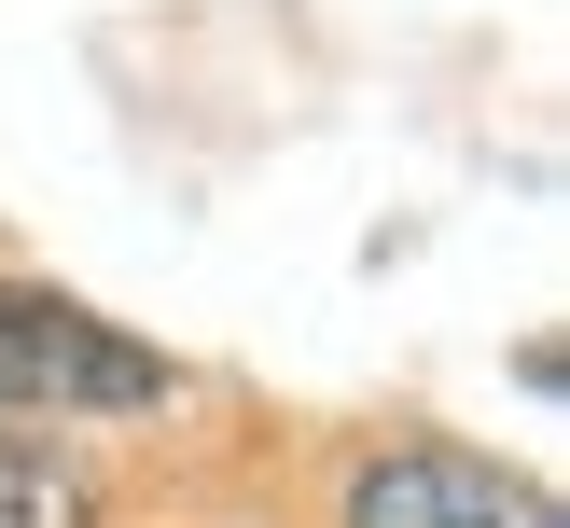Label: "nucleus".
Masks as SVG:
<instances>
[{"label":"nucleus","instance_id":"obj_1","mask_svg":"<svg viewBox=\"0 0 570 528\" xmlns=\"http://www.w3.org/2000/svg\"><path fill=\"white\" fill-rule=\"evenodd\" d=\"M167 404V361L139 333H111L98 306L0 278V417H139Z\"/></svg>","mask_w":570,"mask_h":528},{"label":"nucleus","instance_id":"obj_2","mask_svg":"<svg viewBox=\"0 0 570 528\" xmlns=\"http://www.w3.org/2000/svg\"><path fill=\"white\" fill-rule=\"evenodd\" d=\"M348 528H557V500L473 445H390L348 472Z\"/></svg>","mask_w":570,"mask_h":528},{"label":"nucleus","instance_id":"obj_3","mask_svg":"<svg viewBox=\"0 0 570 528\" xmlns=\"http://www.w3.org/2000/svg\"><path fill=\"white\" fill-rule=\"evenodd\" d=\"M83 515H98V487H83V459H70V445L0 431V528H83Z\"/></svg>","mask_w":570,"mask_h":528}]
</instances>
